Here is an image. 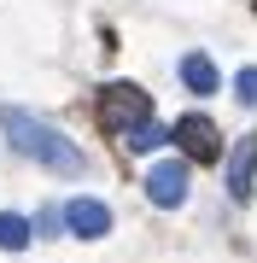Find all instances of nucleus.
Instances as JSON below:
<instances>
[{
    "label": "nucleus",
    "instance_id": "nucleus-1",
    "mask_svg": "<svg viewBox=\"0 0 257 263\" xmlns=\"http://www.w3.org/2000/svg\"><path fill=\"white\" fill-rule=\"evenodd\" d=\"M0 135L12 141V152L35 158L41 170H53V176H82V170H88L82 146H70L53 123H41L35 111H24V105H0Z\"/></svg>",
    "mask_w": 257,
    "mask_h": 263
},
{
    "label": "nucleus",
    "instance_id": "nucleus-2",
    "mask_svg": "<svg viewBox=\"0 0 257 263\" xmlns=\"http://www.w3.org/2000/svg\"><path fill=\"white\" fill-rule=\"evenodd\" d=\"M100 117H105V129L123 141L134 123L152 117V94H146V88H134V82H105V94H100Z\"/></svg>",
    "mask_w": 257,
    "mask_h": 263
},
{
    "label": "nucleus",
    "instance_id": "nucleus-3",
    "mask_svg": "<svg viewBox=\"0 0 257 263\" xmlns=\"http://www.w3.org/2000/svg\"><path fill=\"white\" fill-rule=\"evenodd\" d=\"M170 141L187 152L193 164H216V158H222V135H216V123L199 117V111H193V117H181L175 129H170Z\"/></svg>",
    "mask_w": 257,
    "mask_h": 263
},
{
    "label": "nucleus",
    "instance_id": "nucleus-4",
    "mask_svg": "<svg viewBox=\"0 0 257 263\" xmlns=\"http://www.w3.org/2000/svg\"><path fill=\"white\" fill-rule=\"evenodd\" d=\"M146 199H152L158 211H175L181 199H187V164L181 158H158L146 170Z\"/></svg>",
    "mask_w": 257,
    "mask_h": 263
},
{
    "label": "nucleus",
    "instance_id": "nucleus-5",
    "mask_svg": "<svg viewBox=\"0 0 257 263\" xmlns=\"http://www.w3.org/2000/svg\"><path fill=\"white\" fill-rule=\"evenodd\" d=\"M65 228H70V234H76V240H105V234H111V211H105V199H70V205H65Z\"/></svg>",
    "mask_w": 257,
    "mask_h": 263
},
{
    "label": "nucleus",
    "instance_id": "nucleus-6",
    "mask_svg": "<svg viewBox=\"0 0 257 263\" xmlns=\"http://www.w3.org/2000/svg\"><path fill=\"white\" fill-rule=\"evenodd\" d=\"M251 187H257V135H246V141L234 146V158H228V193L246 205Z\"/></svg>",
    "mask_w": 257,
    "mask_h": 263
},
{
    "label": "nucleus",
    "instance_id": "nucleus-7",
    "mask_svg": "<svg viewBox=\"0 0 257 263\" xmlns=\"http://www.w3.org/2000/svg\"><path fill=\"white\" fill-rule=\"evenodd\" d=\"M181 82H187L193 94H216V65H210L205 53H187L181 59Z\"/></svg>",
    "mask_w": 257,
    "mask_h": 263
},
{
    "label": "nucleus",
    "instance_id": "nucleus-8",
    "mask_svg": "<svg viewBox=\"0 0 257 263\" xmlns=\"http://www.w3.org/2000/svg\"><path fill=\"white\" fill-rule=\"evenodd\" d=\"M164 141H170V129H164L158 117H146V123H134V129L123 135V146H129V152H158Z\"/></svg>",
    "mask_w": 257,
    "mask_h": 263
},
{
    "label": "nucleus",
    "instance_id": "nucleus-9",
    "mask_svg": "<svg viewBox=\"0 0 257 263\" xmlns=\"http://www.w3.org/2000/svg\"><path fill=\"white\" fill-rule=\"evenodd\" d=\"M29 234H35V228H29L24 216L0 211V246H6V252H24V246H29Z\"/></svg>",
    "mask_w": 257,
    "mask_h": 263
},
{
    "label": "nucleus",
    "instance_id": "nucleus-10",
    "mask_svg": "<svg viewBox=\"0 0 257 263\" xmlns=\"http://www.w3.org/2000/svg\"><path fill=\"white\" fill-rule=\"evenodd\" d=\"M234 100L240 105H257V65H246V70L234 76Z\"/></svg>",
    "mask_w": 257,
    "mask_h": 263
}]
</instances>
